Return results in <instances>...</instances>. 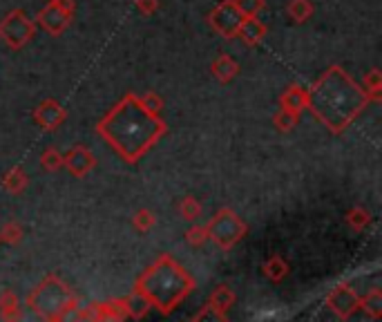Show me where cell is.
Returning a JSON list of instances; mask_svg holds the SVG:
<instances>
[{
	"mask_svg": "<svg viewBox=\"0 0 382 322\" xmlns=\"http://www.w3.org/2000/svg\"><path fill=\"white\" fill-rule=\"evenodd\" d=\"M27 184H29L27 173L20 166H14L12 170H7V173L3 175V188L7 190V193H12V195L25 193Z\"/></svg>",
	"mask_w": 382,
	"mask_h": 322,
	"instance_id": "2e32d148",
	"label": "cell"
},
{
	"mask_svg": "<svg viewBox=\"0 0 382 322\" xmlns=\"http://www.w3.org/2000/svg\"><path fill=\"white\" fill-rule=\"evenodd\" d=\"M72 16L74 14H69L63 7H58L56 0H49V3L36 14V23L43 27L47 34L60 36L69 27V23H72Z\"/></svg>",
	"mask_w": 382,
	"mask_h": 322,
	"instance_id": "9c48e42d",
	"label": "cell"
},
{
	"mask_svg": "<svg viewBox=\"0 0 382 322\" xmlns=\"http://www.w3.org/2000/svg\"><path fill=\"white\" fill-rule=\"evenodd\" d=\"M193 320H228V316L219 314V311H217L213 305H210V302H208V305H206L204 309H201Z\"/></svg>",
	"mask_w": 382,
	"mask_h": 322,
	"instance_id": "4dcf8cb0",
	"label": "cell"
},
{
	"mask_svg": "<svg viewBox=\"0 0 382 322\" xmlns=\"http://www.w3.org/2000/svg\"><path fill=\"white\" fill-rule=\"evenodd\" d=\"M132 224H134V228L139 230V233H148L150 228H155L157 217L150 208H139L134 213V217H132Z\"/></svg>",
	"mask_w": 382,
	"mask_h": 322,
	"instance_id": "cb8c5ba5",
	"label": "cell"
},
{
	"mask_svg": "<svg viewBox=\"0 0 382 322\" xmlns=\"http://www.w3.org/2000/svg\"><path fill=\"white\" fill-rule=\"evenodd\" d=\"M241 20H244V16H241V12L237 9V5L233 3V0H221V3L213 9V12L208 14L210 27H213L215 32L221 38H226V40L237 38Z\"/></svg>",
	"mask_w": 382,
	"mask_h": 322,
	"instance_id": "52a82bcc",
	"label": "cell"
},
{
	"mask_svg": "<svg viewBox=\"0 0 382 322\" xmlns=\"http://www.w3.org/2000/svg\"><path fill=\"white\" fill-rule=\"evenodd\" d=\"M34 124L45 130V133H54V130H58L60 126L65 124L67 119V110L58 103V101L54 99H47L43 101V103H38L36 110H34Z\"/></svg>",
	"mask_w": 382,
	"mask_h": 322,
	"instance_id": "30bf717a",
	"label": "cell"
},
{
	"mask_svg": "<svg viewBox=\"0 0 382 322\" xmlns=\"http://www.w3.org/2000/svg\"><path fill=\"white\" fill-rule=\"evenodd\" d=\"M208 239H213L221 251H230L237 242H241L248 233V224L241 219L235 210L221 208L215 213V217H210L206 224Z\"/></svg>",
	"mask_w": 382,
	"mask_h": 322,
	"instance_id": "5b68a950",
	"label": "cell"
},
{
	"mask_svg": "<svg viewBox=\"0 0 382 322\" xmlns=\"http://www.w3.org/2000/svg\"><path fill=\"white\" fill-rule=\"evenodd\" d=\"M279 108L302 117V112L306 110V90L302 85H288L279 96Z\"/></svg>",
	"mask_w": 382,
	"mask_h": 322,
	"instance_id": "5bb4252c",
	"label": "cell"
},
{
	"mask_svg": "<svg viewBox=\"0 0 382 322\" xmlns=\"http://www.w3.org/2000/svg\"><path fill=\"white\" fill-rule=\"evenodd\" d=\"M347 224L354 228V230H362V228H367L371 224V213L367 208H362V206H356V208H351L347 210Z\"/></svg>",
	"mask_w": 382,
	"mask_h": 322,
	"instance_id": "603a6c76",
	"label": "cell"
},
{
	"mask_svg": "<svg viewBox=\"0 0 382 322\" xmlns=\"http://www.w3.org/2000/svg\"><path fill=\"white\" fill-rule=\"evenodd\" d=\"M327 305L340 320H349L360 309V296L356 294L354 287L347 285V282H342V285H338L329 294Z\"/></svg>",
	"mask_w": 382,
	"mask_h": 322,
	"instance_id": "ba28073f",
	"label": "cell"
},
{
	"mask_svg": "<svg viewBox=\"0 0 382 322\" xmlns=\"http://www.w3.org/2000/svg\"><path fill=\"white\" fill-rule=\"evenodd\" d=\"M40 166L47 173H56V170L63 168V155L58 153L56 148H47L43 155H40Z\"/></svg>",
	"mask_w": 382,
	"mask_h": 322,
	"instance_id": "4316f807",
	"label": "cell"
},
{
	"mask_svg": "<svg viewBox=\"0 0 382 322\" xmlns=\"http://www.w3.org/2000/svg\"><path fill=\"white\" fill-rule=\"evenodd\" d=\"M27 307L38 318L58 322L74 314V309L78 307V296L69 289L65 280H60L56 273H49L27 296Z\"/></svg>",
	"mask_w": 382,
	"mask_h": 322,
	"instance_id": "277c9868",
	"label": "cell"
},
{
	"mask_svg": "<svg viewBox=\"0 0 382 322\" xmlns=\"http://www.w3.org/2000/svg\"><path fill=\"white\" fill-rule=\"evenodd\" d=\"M139 96V94H137ZM139 103L144 105L146 110H150V112L155 115H161V110H164V99H161L157 92H146L139 96Z\"/></svg>",
	"mask_w": 382,
	"mask_h": 322,
	"instance_id": "f546056e",
	"label": "cell"
},
{
	"mask_svg": "<svg viewBox=\"0 0 382 322\" xmlns=\"http://www.w3.org/2000/svg\"><path fill=\"white\" fill-rule=\"evenodd\" d=\"M210 69H213V74H215V78L219 80V83H230V80H235L239 76V69L241 67H239V63H237L233 56L226 54V52H221L213 60Z\"/></svg>",
	"mask_w": 382,
	"mask_h": 322,
	"instance_id": "4fadbf2b",
	"label": "cell"
},
{
	"mask_svg": "<svg viewBox=\"0 0 382 322\" xmlns=\"http://www.w3.org/2000/svg\"><path fill=\"white\" fill-rule=\"evenodd\" d=\"M36 36V23L23 9H14L0 20V40L9 49H23Z\"/></svg>",
	"mask_w": 382,
	"mask_h": 322,
	"instance_id": "8992f818",
	"label": "cell"
},
{
	"mask_svg": "<svg viewBox=\"0 0 382 322\" xmlns=\"http://www.w3.org/2000/svg\"><path fill=\"white\" fill-rule=\"evenodd\" d=\"M56 5H58V7H63L65 12H69V14H74V9H76L74 0H56Z\"/></svg>",
	"mask_w": 382,
	"mask_h": 322,
	"instance_id": "d6a6232c",
	"label": "cell"
},
{
	"mask_svg": "<svg viewBox=\"0 0 382 322\" xmlns=\"http://www.w3.org/2000/svg\"><path fill=\"white\" fill-rule=\"evenodd\" d=\"M362 90L367 92L369 101H380L382 99V74H380L378 67H374L365 76V85H362Z\"/></svg>",
	"mask_w": 382,
	"mask_h": 322,
	"instance_id": "7402d4cb",
	"label": "cell"
},
{
	"mask_svg": "<svg viewBox=\"0 0 382 322\" xmlns=\"http://www.w3.org/2000/svg\"><path fill=\"white\" fill-rule=\"evenodd\" d=\"M0 244H3V239H0Z\"/></svg>",
	"mask_w": 382,
	"mask_h": 322,
	"instance_id": "836d02e7",
	"label": "cell"
},
{
	"mask_svg": "<svg viewBox=\"0 0 382 322\" xmlns=\"http://www.w3.org/2000/svg\"><path fill=\"white\" fill-rule=\"evenodd\" d=\"M186 242H188L190 246H195V248L204 246L206 242H208L206 226H204V224H195V226H190V228L186 230Z\"/></svg>",
	"mask_w": 382,
	"mask_h": 322,
	"instance_id": "83f0119b",
	"label": "cell"
},
{
	"mask_svg": "<svg viewBox=\"0 0 382 322\" xmlns=\"http://www.w3.org/2000/svg\"><path fill=\"white\" fill-rule=\"evenodd\" d=\"M94 166L96 159L85 146H74L67 155H63V168H67V173L72 177H85Z\"/></svg>",
	"mask_w": 382,
	"mask_h": 322,
	"instance_id": "8fae6325",
	"label": "cell"
},
{
	"mask_svg": "<svg viewBox=\"0 0 382 322\" xmlns=\"http://www.w3.org/2000/svg\"><path fill=\"white\" fill-rule=\"evenodd\" d=\"M261 271H264V276L270 280V282H281L286 276H288V271H290V266H288V262L281 257V255H270L264 264H261Z\"/></svg>",
	"mask_w": 382,
	"mask_h": 322,
	"instance_id": "e0dca14e",
	"label": "cell"
},
{
	"mask_svg": "<svg viewBox=\"0 0 382 322\" xmlns=\"http://www.w3.org/2000/svg\"><path fill=\"white\" fill-rule=\"evenodd\" d=\"M266 32H268L266 25L261 23L257 16H248V18L241 20V27H239L237 36L244 40L248 47H257L261 40L266 38Z\"/></svg>",
	"mask_w": 382,
	"mask_h": 322,
	"instance_id": "7c38bea8",
	"label": "cell"
},
{
	"mask_svg": "<svg viewBox=\"0 0 382 322\" xmlns=\"http://www.w3.org/2000/svg\"><path fill=\"white\" fill-rule=\"evenodd\" d=\"M195 289V278L168 253L159 255L134 282L137 294L144 296L161 314H173Z\"/></svg>",
	"mask_w": 382,
	"mask_h": 322,
	"instance_id": "3957f363",
	"label": "cell"
},
{
	"mask_svg": "<svg viewBox=\"0 0 382 322\" xmlns=\"http://www.w3.org/2000/svg\"><path fill=\"white\" fill-rule=\"evenodd\" d=\"M367 103V92L340 65L324 69L313 87L306 90V110L333 135L345 133Z\"/></svg>",
	"mask_w": 382,
	"mask_h": 322,
	"instance_id": "7a4b0ae2",
	"label": "cell"
},
{
	"mask_svg": "<svg viewBox=\"0 0 382 322\" xmlns=\"http://www.w3.org/2000/svg\"><path fill=\"white\" fill-rule=\"evenodd\" d=\"M96 133L125 161L137 164L157 141L168 133L166 121L139 103V96L128 92L96 124Z\"/></svg>",
	"mask_w": 382,
	"mask_h": 322,
	"instance_id": "6da1fadb",
	"label": "cell"
},
{
	"mask_svg": "<svg viewBox=\"0 0 382 322\" xmlns=\"http://www.w3.org/2000/svg\"><path fill=\"white\" fill-rule=\"evenodd\" d=\"M0 318L3 320H18L20 318V302L16 291L5 289L0 294Z\"/></svg>",
	"mask_w": 382,
	"mask_h": 322,
	"instance_id": "ac0fdd59",
	"label": "cell"
},
{
	"mask_svg": "<svg viewBox=\"0 0 382 322\" xmlns=\"http://www.w3.org/2000/svg\"><path fill=\"white\" fill-rule=\"evenodd\" d=\"M237 5V9L241 12V16L248 18V16H257L261 9L266 7V0H233Z\"/></svg>",
	"mask_w": 382,
	"mask_h": 322,
	"instance_id": "f1b7e54d",
	"label": "cell"
},
{
	"mask_svg": "<svg viewBox=\"0 0 382 322\" xmlns=\"http://www.w3.org/2000/svg\"><path fill=\"white\" fill-rule=\"evenodd\" d=\"M201 213H204V206L199 204V199L188 195L179 201V217L186 219V221H197L201 217Z\"/></svg>",
	"mask_w": 382,
	"mask_h": 322,
	"instance_id": "44dd1931",
	"label": "cell"
},
{
	"mask_svg": "<svg viewBox=\"0 0 382 322\" xmlns=\"http://www.w3.org/2000/svg\"><path fill=\"white\" fill-rule=\"evenodd\" d=\"M208 302L219 311V314L228 316L230 307L235 305V294H233V289H230L228 285H217L213 289V294H210Z\"/></svg>",
	"mask_w": 382,
	"mask_h": 322,
	"instance_id": "9a60e30c",
	"label": "cell"
},
{
	"mask_svg": "<svg viewBox=\"0 0 382 322\" xmlns=\"http://www.w3.org/2000/svg\"><path fill=\"white\" fill-rule=\"evenodd\" d=\"M137 9H139V14L153 16L159 9V0H137Z\"/></svg>",
	"mask_w": 382,
	"mask_h": 322,
	"instance_id": "1f68e13d",
	"label": "cell"
},
{
	"mask_svg": "<svg viewBox=\"0 0 382 322\" xmlns=\"http://www.w3.org/2000/svg\"><path fill=\"white\" fill-rule=\"evenodd\" d=\"M23 235H25V230H23V226L18 224V221H7V224L0 228V239L5 242V244H18L20 239H23Z\"/></svg>",
	"mask_w": 382,
	"mask_h": 322,
	"instance_id": "484cf974",
	"label": "cell"
},
{
	"mask_svg": "<svg viewBox=\"0 0 382 322\" xmlns=\"http://www.w3.org/2000/svg\"><path fill=\"white\" fill-rule=\"evenodd\" d=\"M360 309H365L374 320L382 318V291L371 289L369 294L360 296Z\"/></svg>",
	"mask_w": 382,
	"mask_h": 322,
	"instance_id": "ffe728a7",
	"label": "cell"
},
{
	"mask_svg": "<svg viewBox=\"0 0 382 322\" xmlns=\"http://www.w3.org/2000/svg\"><path fill=\"white\" fill-rule=\"evenodd\" d=\"M273 124H275V128L279 130V133H290L293 128H297L299 115H293V112H288V110L279 108V112L273 117Z\"/></svg>",
	"mask_w": 382,
	"mask_h": 322,
	"instance_id": "d4e9b609",
	"label": "cell"
},
{
	"mask_svg": "<svg viewBox=\"0 0 382 322\" xmlns=\"http://www.w3.org/2000/svg\"><path fill=\"white\" fill-rule=\"evenodd\" d=\"M286 14L290 20H295V23L302 25L313 16V3H311V0H288Z\"/></svg>",
	"mask_w": 382,
	"mask_h": 322,
	"instance_id": "d6986e66",
	"label": "cell"
}]
</instances>
